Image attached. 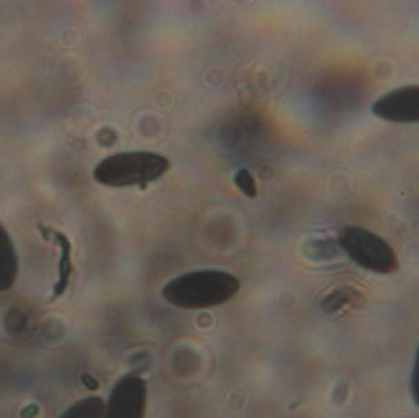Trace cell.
<instances>
[{"mask_svg": "<svg viewBox=\"0 0 419 418\" xmlns=\"http://www.w3.org/2000/svg\"><path fill=\"white\" fill-rule=\"evenodd\" d=\"M241 282L232 273L219 270H197L171 280L162 297L174 307L200 311L218 307L235 298Z\"/></svg>", "mask_w": 419, "mask_h": 418, "instance_id": "obj_1", "label": "cell"}, {"mask_svg": "<svg viewBox=\"0 0 419 418\" xmlns=\"http://www.w3.org/2000/svg\"><path fill=\"white\" fill-rule=\"evenodd\" d=\"M171 167L167 157L151 151L119 152L102 160L94 171L100 185L125 188L147 185L161 178Z\"/></svg>", "mask_w": 419, "mask_h": 418, "instance_id": "obj_2", "label": "cell"}, {"mask_svg": "<svg viewBox=\"0 0 419 418\" xmlns=\"http://www.w3.org/2000/svg\"><path fill=\"white\" fill-rule=\"evenodd\" d=\"M339 243L359 267L378 273H395L398 259L392 247L368 229L348 226L340 232Z\"/></svg>", "mask_w": 419, "mask_h": 418, "instance_id": "obj_3", "label": "cell"}, {"mask_svg": "<svg viewBox=\"0 0 419 418\" xmlns=\"http://www.w3.org/2000/svg\"><path fill=\"white\" fill-rule=\"evenodd\" d=\"M147 385L136 374H127L118 380L106 404L105 418H145Z\"/></svg>", "mask_w": 419, "mask_h": 418, "instance_id": "obj_4", "label": "cell"}, {"mask_svg": "<svg viewBox=\"0 0 419 418\" xmlns=\"http://www.w3.org/2000/svg\"><path fill=\"white\" fill-rule=\"evenodd\" d=\"M376 117L394 123H419V85L392 90L373 105Z\"/></svg>", "mask_w": 419, "mask_h": 418, "instance_id": "obj_5", "label": "cell"}, {"mask_svg": "<svg viewBox=\"0 0 419 418\" xmlns=\"http://www.w3.org/2000/svg\"><path fill=\"white\" fill-rule=\"evenodd\" d=\"M39 227H41L39 229H41L42 234L45 236V240H54L62 249L61 260H59V265H58V273H59L58 278L59 279L54 284V290H53V295H52L51 300V301H54L56 298H59L64 295V292L67 291V286H69V280H70V275L73 271L72 244L67 240V236L63 234L62 232H56V231H53L48 227H43V226H39Z\"/></svg>", "mask_w": 419, "mask_h": 418, "instance_id": "obj_6", "label": "cell"}, {"mask_svg": "<svg viewBox=\"0 0 419 418\" xmlns=\"http://www.w3.org/2000/svg\"><path fill=\"white\" fill-rule=\"evenodd\" d=\"M19 273V258L12 237L0 223V292L12 289Z\"/></svg>", "mask_w": 419, "mask_h": 418, "instance_id": "obj_7", "label": "cell"}, {"mask_svg": "<svg viewBox=\"0 0 419 418\" xmlns=\"http://www.w3.org/2000/svg\"><path fill=\"white\" fill-rule=\"evenodd\" d=\"M106 402L100 396H87L69 407L61 418H105Z\"/></svg>", "mask_w": 419, "mask_h": 418, "instance_id": "obj_8", "label": "cell"}, {"mask_svg": "<svg viewBox=\"0 0 419 418\" xmlns=\"http://www.w3.org/2000/svg\"><path fill=\"white\" fill-rule=\"evenodd\" d=\"M235 185L237 188L241 190L244 196L254 199L257 196V185L255 179L253 177L252 173L249 172L246 168H241L239 171H237L235 174Z\"/></svg>", "mask_w": 419, "mask_h": 418, "instance_id": "obj_9", "label": "cell"}, {"mask_svg": "<svg viewBox=\"0 0 419 418\" xmlns=\"http://www.w3.org/2000/svg\"><path fill=\"white\" fill-rule=\"evenodd\" d=\"M411 393H412V397H413L416 405L419 407V346L417 353H416L413 372L411 377Z\"/></svg>", "mask_w": 419, "mask_h": 418, "instance_id": "obj_10", "label": "cell"}, {"mask_svg": "<svg viewBox=\"0 0 419 418\" xmlns=\"http://www.w3.org/2000/svg\"><path fill=\"white\" fill-rule=\"evenodd\" d=\"M81 382H83V384H84L89 390L95 391L100 388V383H98L91 374H83V375H81Z\"/></svg>", "mask_w": 419, "mask_h": 418, "instance_id": "obj_11", "label": "cell"}, {"mask_svg": "<svg viewBox=\"0 0 419 418\" xmlns=\"http://www.w3.org/2000/svg\"><path fill=\"white\" fill-rule=\"evenodd\" d=\"M39 408L37 405H28V406L23 407V411L20 413L21 418H36L39 416Z\"/></svg>", "mask_w": 419, "mask_h": 418, "instance_id": "obj_12", "label": "cell"}]
</instances>
